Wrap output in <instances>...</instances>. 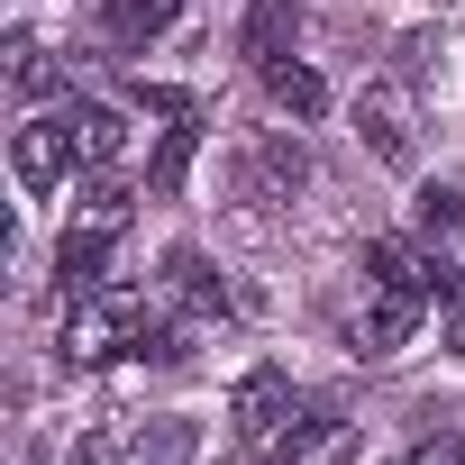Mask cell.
<instances>
[{
	"label": "cell",
	"mask_w": 465,
	"mask_h": 465,
	"mask_svg": "<svg viewBox=\"0 0 465 465\" xmlns=\"http://www.w3.org/2000/svg\"><path fill=\"white\" fill-rule=\"evenodd\" d=\"M146 329H155V320H146V292L101 283V292L64 302V338H55V356H64V365H110V356H137Z\"/></svg>",
	"instance_id": "cell-1"
},
{
	"label": "cell",
	"mask_w": 465,
	"mask_h": 465,
	"mask_svg": "<svg viewBox=\"0 0 465 465\" xmlns=\"http://www.w3.org/2000/svg\"><path fill=\"white\" fill-rule=\"evenodd\" d=\"M356 137H365V155L374 164H411L420 155V110H411V83H365L356 92Z\"/></svg>",
	"instance_id": "cell-2"
},
{
	"label": "cell",
	"mask_w": 465,
	"mask_h": 465,
	"mask_svg": "<svg viewBox=\"0 0 465 465\" xmlns=\"http://www.w3.org/2000/svg\"><path fill=\"white\" fill-rule=\"evenodd\" d=\"M420 302H429V292H401V283L365 274V292H356V311H347V347H356V356H392V347L420 329Z\"/></svg>",
	"instance_id": "cell-3"
},
{
	"label": "cell",
	"mask_w": 465,
	"mask_h": 465,
	"mask_svg": "<svg viewBox=\"0 0 465 465\" xmlns=\"http://www.w3.org/2000/svg\"><path fill=\"white\" fill-rule=\"evenodd\" d=\"M292 420H302V392H292V383H283L274 365H256V374H247L238 392H228V429H238L247 447H274V438H283Z\"/></svg>",
	"instance_id": "cell-4"
},
{
	"label": "cell",
	"mask_w": 465,
	"mask_h": 465,
	"mask_svg": "<svg viewBox=\"0 0 465 465\" xmlns=\"http://www.w3.org/2000/svg\"><path fill=\"white\" fill-rule=\"evenodd\" d=\"M311 183V155H302V137H283V128H265L247 155H238V201H292Z\"/></svg>",
	"instance_id": "cell-5"
},
{
	"label": "cell",
	"mask_w": 465,
	"mask_h": 465,
	"mask_svg": "<svg viewBox=\"0 0 465 465\" xmlns=\"http://www.w3.org/2000/svg\"><path fill=\"white\" fill-rule=\"evenodd\" d=\"M64 164H83V155H74V119H64V110H55V119H28V128L10 137V173H19L28 192H55V183H64Z\"/></svg>",
	"instance_id": "cell-6"
},
{
	"label": "cell",
	"mask_w": 465,
	"mask_h": 465,
	"mask_svg": "<svg viewBox=\"0 0 465 465\" xmlns=\"http://www.w3.org/2000/svg\"><path fill=\"white\" fill-rule=\"evenodd\" d=\"M347 456H356V420H338V411H302L265 447V465H347Z\"/></svg>",
	"instance_id": "cell-7"
},
{
	"label": "cell",
	"mask_w": 465,
	"mask_h": 465,
	"mask_svg": "<svg viewBox=\"0 0 465 465\" xmlns=\"http://www.w3.org/2000/svg\"><path fill=\"white\" fill-rule=\"evenodd\" d=\"M164 292H173L192 320H228V311H247L238 292L210 274V256H192V247H173V256H164Z\"/></svg>",
	"instance_id": "cell-8"
},
{
	"label": "cell",
	"mask_w": 465,
	"mask_h": 465,
	"mask_svg": "<svg viewBox=\"0 0 465 465\" xmlns=\"http://www.w3.org/2000/svg\"><path fill=\"white\" fill-rule=\"evenodd\" d=\"M173 19H183V0H101V37H110L119 55L155 46V37H164Z\"/></svg>",
	"instance_id": "cell-9"
},
{
	"label": "cell",
	"mask_w": 465,
	"mask_h": 465,
	"mask_svg": "<svg viewBox=\"0 0 465 465\" xmlns=\"http://www.w3.org/2000/svg\"><path fill=\"white\" fill-rule=\"evenodd\" d=\"M201 456V429L192 420H137L119 438V465H192Z\"/></svg>",
	"instance_id": "cell-10"
},
{
	"label": "cell",
	"mask_w": 465,
	"mask_h": 465,
	"mask_svg": "<svg viewBox=\"0 0 465 465\" xmlns=\"http://www.w3.org/2000/svg\"><path fill=\"white\" fill-rule=\"evenodd\" d=\"M64 119H74V155H83L92 173H110V164H119V146H128V119H119L110 101H74Z\"/></svg>",
	"instance_id": "cell-11"
},
{
	"label": "cell",
	"mask_w": 465,
	"mask_h": 465,
	"mask_svg": "<svg viewBox=\"0 0 465 465\" xmlns=\"http://www.w3.org/2000/svg\"><path fill=\"white\" fill-rule=\"evenodd\" d=\"M64 83H74V64H64L55 46L10 37V92H19V101H46V92H64Z\"/></svg>",
	"instance_id": "cell-12"
},
{
	"label": "cell",
	"mask_w": 465,
	"mask_h": 465,
	"mask_svg": "<svg viewBox=\"0 0 465 465\" xmlns=\"http://www.w3.org/2000/svg\"><path fill=\"white\" fill-rule=\"evenodd\" d=\"M101 265H110V238H101V228H64V247H55V274H64V302L101 292Z\"/></svg>",
	"instance_id": "cell-13"
},
{
	"label": "cell",
	"mask_w": 465,
	"mask_h": 465,
	"mask_svg": "<svg viewBox=\"0 0 465 465\" xmlns=\"http://www.w3.org/2000/svg\"><path fill=\"white\" fill-rule=\"evenodd\" d=\"M265 74V92H274V110H292V119H320L329 110V83L311 74V64H292V55H274V64H256Z\"/></svg>",
	"instance_id": "cell-14"
},
{
	"label": "cell",
	"mask_w": 465,
	"mask_h": 465,
	"mask_svg": "<svg viewBox=\"0 0 465 465\" xmlns=\"http://www.w3.org/2000/svg\"><path fill=\"white\" fill-rule=\"evenodd\" d=\"M365 274H383V283H401V292H438V283H447L411 238H374V247H365Z\"/></svg>",
	"instance_id": "cell-15"
},
{
	"label": "cell",
	"mask_w": 465,
	"mask_h": 465,
	"mask_svg": "<svg viewBox=\"0 0 465 465\" xmlns=\"http://www.w3.org/2000/svg\"><path fill=\"white\" fill-rule=\"evenodd\" d=\"M128 201H137V192H128L119 173H92V183L74 192V228H101V238H119V228H128Z\"/></svg>",
	"instance_id": "cell-16"
},
{
	"label": "cell",
	"mask_w": 465,
	"mask_h": 465,
	"mask_svg": "<svg viewBox=\"0 0 465 465\" xmlns=\"http://www.w3.org/2000/svg\"><path fill=\"white\" fill-rule=\"evenodd\" d=\"M192 146H201V110L183 101V110H173V128H164V146H155V164H146V192H155V201H164V192L183 183V164H192Z\"/></svg>",
	"instance_id": "cell-17"
},
{
	"label": "cell",
	"mask_w": 465,
	"mask_h": 465,
	"mask_svg": "<svg viewBox=\"0 0 465 465\" xmlns=\"http://www.w3.org/2000/svg\"><path fill=\"white\" fill-rule=\"evenodd\" d=\"M292 19H302V0H256V10H247V37H238V46H247L256 64H274V55L292 46Z\"/></svg>",
	"instance_id": "cell-18"
},
{
	"label": "cell",
	"mask_w": 465,
	"mask_h": 465,
	"mask_svg": "<svg viewBox=\"0 0 465 465\" xmlns=\"http://www.w3.org/2000/svg\"><path fill=\"white\" fill-rule=\"evenodd\" d=\"M411 219H420V238H456V228H465V192L456 183H420Z\"/></svg>",
	"instance_id": "cell-19"
},
{
	"label": "cell",
	"mask_w": 465,
	"mask_h": 465,
	"mask_svg": "<svg viewBox=\"0 0 465 465\" xmlns=\"http://www.w3.org/2000/svg\"><path fill=\"white\" fill-rule=\"evenodd\" d=\"M438 347H447V356H465V265L438 283Z\"/></svg>",
	"instance_id": "cell-20"
},
{
	"label": "cell",
	"mask_w": 465,
	"mask_h": 465,
	"mask_svg": "<svg viewBox=\"0 0 465 465\" xmlns=\"http://www.w3.org/2000/svg\"><path fill=\"white\" fill-rule=\"evenodd\" d=\"M411 465H465V438H447V429H438V438H420V447H411Z\"/></svg>",
	"instance_id": "cell-21"
},
{
	"label": "cell",
	"mask_w": 465,
	"mask_h": 465,
	"mask_svg": "<svg viewBox=\"0 0 465 465\" xmlns=\"http://www.w3.org/2000/svg\"><path fill=\"white\" fill-rule=\"evenodd\" d=\"M74 465H119V447L110 438H74Z\"/></svg>",
	"instance_id": "cell-22"
}]
</instances>
